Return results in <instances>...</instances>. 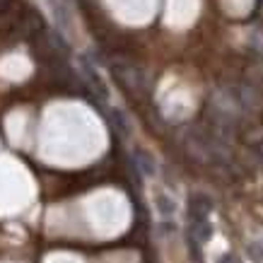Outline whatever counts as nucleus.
Wrapping results in <instances>:
<instances>
[{
	"label": "nucleus",
	"instance_id": "39448f33",
	"mask_svg": "<svg viewBox=\"0 0 263 263\" xmlns=\"http://www.w3.org/2000/svg\"><path fill=\"white\" fill-rule=\"evenodd\" d=\"M157 205H160V210L164 213V215H169V213L174 210V205H172V203H169V198H164V196H160V198H157Z\"/></svg>",
	"mask_w": 263,
	"mask_h": 263
},
{
	"label": "nucleus",
	"instance_id": "20e7f679",
	"mask_svg": "<svg viewBox=\"0 0 263 263\" xmlns=\"http://www.w3.org/2000/svg\"><path fill=\"white\" fill-rule=\"evenodd\" d=\"M136 157H138V164L143 167V172H145V174H152V172H155V164H152V157H150V155H147V152L138 150V152H136Z\"/></svg>",
	"mask_w": 263,
	"mask_h": 263
},
{
	"label": "nucleus",
	"instance_id": "7ed1b4c3",
	"mask_svg": "<svg viewBox=\"0 0 263 263\" xmlns=\"http://www.w3.org/2000/svg\"><path fill=\"white\" fill-rule=\"evenodd\" d=\"M82 70H85V78H87V82H89V85H92V87L97 89V92H99V97H102V99H106V95H109V92H106V87H104L102 78L97 75V70H95V68H92V65H89L87 61H82Z\"/></svg>",
	"mask_w": 263,
	"mask_h": 263
},
{
	"label": "nucleus",
	"instance_id": "0eeeda50",
	"mask_svg": "<svg viewBox=\"0 0 263 263\" xmlns=\"http://www.w3.org/2000/svg\"><path fill=\"white\" fill-rule=\"evenodd\" d=\"M220 263H241V261L234 254H227V256H222V258H220Z\"/></svg>",
	"mask_w": 263,
	"mask_h": 263
},
{
	"label": "nucleus",
	"instance_id": "f257e3e1",
	"mask_svg": "<svg viewBox=\"0 0 263 263\" xmlns=\"http://www.w3.org/2000/svg\"><path fill=\"white\" fill-rule=\"evenodd\" d=\"M111 70L123 89H128V92H140L143 89V72L138 70L136 65H114Z\"/></svg>",
	"mask_w": 263,
	"mask_h": 263
},
{
	"label": "nucleus",
	"instance_id": "f03ea898",
	"mask_svg": "<svg viewBox=\"0 0 263 263\" xmlns=\"http://www.w3.org/2000/svg\"><path fill=\"white\" fill-rule=\"evenodd\" d=\"M210 210H213V200L205 193H193L189 198V215L193 222H208L205 217L210 215Z\"/></svg>",
	"mask_w": 263,
	"mask_h": 263
},
{
	"label": "nucleus",
	"instance_id": "423d86ee",
	"mask_svg": "<svg viewBox=\"0 0 263 263\" xmlns=\"http://www.w3.org/2000/svg\"><path fill=\"white\" fill-rule=\"evenodd\" d=\"M114 121H116V126L121 128V133H128V126H126V119H123V114L121 111H111Z\"/></svg>",
	"mask_w": 263,
	"mask_h": 263
}]
</instances>
